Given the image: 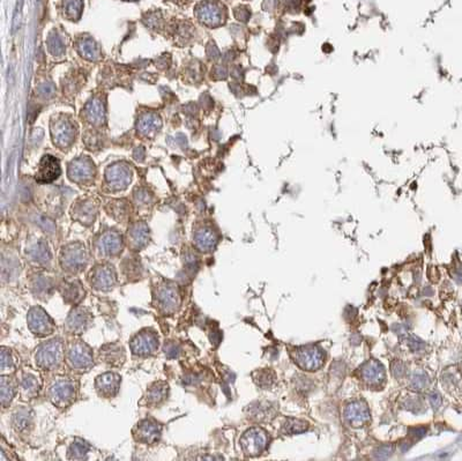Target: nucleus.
<instances>
[{
	"instance_id": "21",
	"label": "nucleus",
	"mask_w": 462,
	"mask_h": 461,
	"mask_svg": "<svg viewBox=\"0 0 462 461\" xmlns=\"http://www.w3.org/2000/svg\"><path fill=\"white\" fill-rule=\"evenodd\" d=\"M60 175L59 161L51 155H45L42 159L36 175V181L40 183H51Z\"/></svg>"
},
{
	"instance_id": "25",
	"label": "nucleus",
	"mask_w": 462,
	"mask_h": 461,
	"mask_svg": "<svg viewBox=\"0 0 462 461\" xmlns=\"http://www.w3.org/2000/svg\"><path fill=\"white\" fill-rule=\"evenodd\" d=\"M97 213L96 205L90 200H85L73 207V218L80 221L82 224H91L94 222Z\"/></svg>"
},
{
	"instance_id": "14",
	"label": "nucleus",
	"mask_w": 462,
	"mask_h": 461,
	"mask_svg": "<svg viewBox=\"0 0 462 461\" xmlns=\"http://www.w3.org/2000/svg\"><path fill=\"white\" fill-rule=\"evenodd\" d=\"M122 377L116 372H105L95 378V391L103 399H113L118 394Z\"/></svg>"
},
{
	"instance_id": "29",
	"label": "nucleus",
	"mask_w": 462,
	"mask_h": 461,
	"mask_svg": "<svg viewBox=\"0 0 462 461\" xmlns=\"http://www.w3.org/2000/svg\"><path fill=\"white\" fill-rule=\"evenodd\" d=\"M53 288V282L49 276L43 274H36L31 279V290L36 295V297L46 298L50 296Z\"/></svg>"
},
{
	"instance_id": "47",
	"label": "nucleus",
	"mask_w": 462,
	"mask_h": 461,
	"mask_svg": "<svg viewBox=\"0 0 462 461\" xmlns=\"http://www.w3.org/2000/svg\"><path fill=\"white\" fill-rule=\"evenodd\" d=\"M392 453H393V445L385 444L378 447L376 452H374V456H376L377 459H386Z\"/></svg>"
},
{
	"instance_id": "53",
	"label": "nucleus",
	"mask_w": 462,
	"mask_h": 461,
	"mask_svg": "<svg viewBox=\"0 0 462 461\" xmlns=\"http://www.w3.org/2000/svg\"><path fill=\"white\" fill-rule=\"evenodd\" d=\"M393 330H394V332H395L396 334L405 335V334H407V332H408L409 326L408 325H403V324H397V325H395L394 327H393Z\"/></svg>"
},
{
	"instance_id": "39",
	"label": "nucleus",
	"mask_w": 462,
	"mask_h": 461,
	"mask_svg": "<svg viewBox=\"0 0 462 461\" xmlns=\"http://www.w3.org/2000/svg\"><path fill=\"white\" fill-rule=\"evenodd\" d=\"M309 424L302 419L297 418H288L283 426V430L286 435H297L307 430Z\"/></svg>"
},
{
	"instance_id": "36",
	"label": "nucleus",
	"mask_w": 462,
	"mask_h": 461,
	"mask_svg": "<svg viewBox=\"0 0 462 461\" xmlns=\"http://www.w3.org/2000/svg\"><path fill=\"white\" fill-rule=\"evenodd\" d=\"M88 452H89V445L82 439L76 438L68 449V458L74 460H82L87 458Z\"/></svg>"
},
{
	"instance_id": "28",
	"label": "nucleus",
	"mask_w": 462,
	"mask_h": 461,
	"mask_svg": "<svg viewBox=\"0 0 462 461\" xmlns=\"http://www.w3.org/2000/svg\"><path fill=\"white\" fill-rule=\"evenodd\" d=\"M198 15L207 26H219L223 21L221 7L213 5V4L201 6L198 11Z\"/></svg>"
},
{
	"instance_id": "51",
	"label": "nucleus",
	"mask_w": 462,
	"mask_h": 461,
	"mask_svg": "<svg viewBox=\"0 0 462 461\" xmlns=\"http://www.w3.org/2000/svg\"><path fill=\"white\" fill-rule=\"evenodd\" d=\"M165 355H168L169 357H177L179 354V348L176 342H170L168 345H165Z\"/></svg>"
},
{
	"instance_id": "19",
	"label": "nucleus",
	"mask_w": 462,
	"mask_h": 461,
	"mask_svg": "<svg viewBox=\"0 0 462 461\" xmlns=\"http://www.w3.org/2000/svg\"><path fill=\"white\" fill-rule=\"evenodd\" d=\"M344 418L353 427L359 428L370 421L371 415H370L367 404L358 400L346 406L344 409Z\"/></svg>"
},
{
	"instance_id": "18",
	"label": "nucleus",
	"mask_w": 462,
	"mask_h": 461,
	"mask_svg": "<svg viewBox=\"0 0 462 461\" xmlns=\"http://www.w3.org/2000/svg\"><path fill=\"white\" fill-rule=\"evenodd\" d=\"M99 358L111 367H122L126 361V353L118 342H110L102 345L99 350Z\"/></svg>"
},
{
	"instance_id": "37",
	"label": "nucleus",
	"mask_w": 462,
	"mask_h": 461,
	"mask_svg": "<svg viewBox=\"0 0 462 461\" xmlns=\"http://www.w3.org/2000/svg\"><path fill=\"white\" fill-rule=\"evenodd\" d=\"M79 52L81 53L83 58L88 59V61H96L97 58H100V52L96 43L89 39L82 40L79 43Z\"/></svg>"
},
{
	"instance_id": "27",
	"label": "nucleus",
	"mask_w": 462,
	"mask_h": 461,
	"mask_svg": "<svg viewBox=\"0 0 462 461\" xmlns=\"http://www.w3.org/2000/svg\"><path fill=\"white\" fill-rule=\"evenodd\" d=\"M18 389H20V393L23 399H31L38 394L41 382L35 375H32L30 372H25L21 377Z\"/></svg>"
},
{
	"instance_id": "5",
	"label": "nucleus",
	"mask_w": 462,
	"mask_h": 461,
	"mask_svg": "<svg viewBox=\"0 0 462 461\" xmlns=\"http://www.w3.org/2000/svg\"><path fill=\"white\" fill-rule=\"evenodd\" d=\"M66 362L72 370L87 372L94 367V355L89 345L81 340H74L66 349Z\"/></svg>"
},
{
	"instance_id": "49",
	"label": "nucleus",
	"mask_w": 462,
	"mask_h": 461,
	"mask_svg": "<svg viewBox=\"0 0 462 461\" xmlns=\"http://www.w3.org/2000/svg\"><path fill=\"white\" fill-rule=\"evenodd\" d=\"M429 402H430V405H431V407L434 410H437V409L440 408V406H441V396H440V394L437 393V392H433V393H431V394L429 395Z\"/></svg>"
},
{
	"instance_id": "17",
	"label": "nucleus",
	"mask_w": 462,
	"mask_h": 461,
	"mask_svg": "<svg viewBox=\"0 0 462 461\" xmlns=\"http://www.w3.org/2000/svg\"><path fill=\"white\" fill-rule=\"evenodd\" d=\"M51 132H52L54 144L59 147L69 146L75 138V130L66 118L57 119L51 126Z\"/></svg>"
},
{
	"instance_id": "9",
	"label": "nucleus",
	"mask_w": 462,
	"mask_h": 461,
	"mask_svg": "<svg viewBox=\"0 0 462 461\" xmlns=\"http://www.w3.org/2000/svg\"><path fill=\"white\" fill-rule=\"evenodd\" d=\"M239 443L245 455L257 456L266 450L268 435L261 428H251L243 433Z\"/></svg>"
},
{
	"instance_id": "3",
	"label": "nucleus",
	"mask_w": 462,
	"mask_h": 461,
	"mask_svg": "<svg viewBox=\"0 0 462 461\" xmlns=\"http://www.w3.org/2000/svg\"><path fill=\"white\" fill-rule=\"evenodd\" d=\"M154 304L157 311L163 316L175 315L182 305L178 285L171 281H163L160 283L154 293Z\"/></svg>"
},
{
	"instance_id": "6",
	"label": "nucleus",
	"mask_w": 462,
	"mask_h": 461,
	"mask_svg": "<svg viewBox=\"0 0 462 461\" xmlns=\"http://www.w3.org/2000/svg\"><path fill=\"white\" fill-rule=\"evenodd\" d=\"M160 347V338L152 329H143L129 341V348L136 356L148 357L154 355Z\"/></svg>"
},
{
	"instance_id": "1",
	"label": "nucleus",
	"mask_w": 462,
	"mask_h": 461,
	"mask_svg": "<svg viewBox=\"0 0 462 461\" xmlns=\"http://www.w3.org/2000/svg\"><path fill=\"white\" fill-rule=\"evenodd\" d=\"M65 345L62 339L54 338L41 343L36 349V366L43 371H51L60 367L65 358Z\"/></svg>"
},
{
	"instance_id": "50",
	"label": "nucleus",
	"mask_w": 462,
	"mask_h": 461,
	"mask_svg": "<svg viewBox=\"0 0 462 461\" xmlns=\"http://www.w3.org/2000/svg\"><path fill=\"white\" fill-rule=\"evenodd\" d=\"M408 433H409V436L410 437H413L414 439H420V438H422L425 433H427V429L425 428H422V427H419V428H410L409 430H408Z\"/></svg>"
},
{
	"instance_id": "48",
	"label": "nucleus",
	"mask_w": 462,
	"mask_h": 461,
	"mask_svg": "<svg viewBox=\"0 0 462 461\" xmlns=\"http://www.w3.org/2000/svg\"><path fill=\"white\" fill-rule=\"evenodd\" d=\"M392 373L394 375L395 378H402L407 372V368L405 366V363H402L401 361H394L392 363Z\"/></svg>"
},
{
	"instance_id": "26",
	"label": "nucleus",
	"mask_w": 462,
	"mask_h": 461,
	"mask_svg": "<svg viewBox=\"0 0 462 461\" xmlns=\"http://www.w3.org/2000/svg\"><path fill=\"white\" fill-rule=\"evenodd\" d=\"M62 295L65 302L72 304V305H76L85 298L86 290L83 289L80 281L74 280L64 284V287L62 288Z\"/></svg>"
},
{
	"instance_id": "41",
	"label": "nucleus",
	"mask_w": 462,
	"mask_h": 461,
	"mask_svg": "<svg viewBox=\"0 0 462 461\" xmlns=\"http://www.w3.org/2000/svg\"><path fill=\"white\" fill-rule=\"evenodd\" d=\"M271 407L270 405L263 404V402H256L251 406H248V413L249 416L256 419H262L266 418L267 415L270 414Z\"/></svg>"
},
{
	"instance_id": "13",
	"label": "nucleus",
	"mask_w": 462,
	"mask_h": 461,
	"mask_svg": "<svg viewBox=\"0 0 462 461\" xmlns=\"http://www.w3.org/2000/svg\"><path fill=\"white\" fill-rule=\"evenodd\" d=\"M296 363L304 370L314 371L322 367L325 362V353L317 345H305L296 352Z\"/></svg>"
},
{
	"instance_id": "46",
	"label": "nucleus",
	"mask_w": 462,
	"mask_h": 461,
	"mask_svg": "<svg viewBox=\"0 0 462 461\" xmlns=\"http://www.w3.org/2000/svg\"><path fill=\"white\" fill-rule=\"evenodd\" d=\"M407 341H408V347L411 349V352L414 353H418L425 347V343L416 335H409L408 338H407Z\"/></svg>"
},
{
	"instance_id": "8",
	"label": "nucleus",
	"mask_w": 462,
	"mask_h": 461,
	"mask_svg": "<svg viewBox=\"0 0 462 461\" xmlns=\"http://www.w3.org/2000/svg\"><path fill=\"white\" fill-rule=\"evenodd\" d=\"M27 322L30 332L38 338L51 335L55 330V325L48 312L41 306L31 308L27 315Z\"/></svg>"
},
{
	"instance_id": "2",
	"label": "nucleus",
	"mask_w": 462,
	"mask_h": 461,
	"mask_svg": "<svg viewBox=\"0 0 462 461\" xmlns=\"http://www.w3.org/2000/svg\"><path fill=\"white\" fill-rule=\"evenodd\" d=\"M79 385L72 378L60 376L51 381L48 395L53 406L60 409L68 408L76 399Z\"/></svg>"
},
{
	"instance_id": "24",
	"label": "nucleus",
	"mask_w": 462,
	"mask_h": 461,
	"mask_svg": "<svg viewBox=\"0 0 462 461\" xmlns=\"http://www.w3.org/2000/svg\"><path fill=\"white\" fill-rule=\"evenodd\" d=\"M362 377L369 385H380L385 380V370L380 363L376 359L367 362L362 368Z\"/></svg>"
},
{
	"instance_id": "40",
	"label": "nucleus",
	"mask_w": 462,
	"mask_h": 461,
	"mask_svg": "<svg viewBox=\"0 0 462 461\" xmlns=\"http://www.w3.org/2000/svg\"><path fill=\"white\" fill-rule=\"evenodd\" d=\"M409 385L415 391H423L429 385V377L427 373L422 370H418L411 375Z\"/></svg>"
},
{
	"instance_id": "23",
	"label": "nucleus",
	"mask_w": 462,
	"mask_h": 461,
	"mask_svg": "<svg viewBox=\"0 0 462 461\" xmlns=\"http://www.w3.org/2000/svg\"><path fill=\"white\" fill-rule=\"evenodd\" d=\"M92 175H94V165L86 158H80L73 161L69 165L68 176L72 181L78 183L86 182L92 177Z\"/></svg>"
},
{
	"instance_id": "30",
	"label": "nucleus",
	"mask_w": 462,
	"mask_h": 461,
	"mask_svg": "<svg viewBox=\"0 0 462 461\" xmlns=\"http://www.w3.org/2000/svg\"><path fill=\"white\" fill-rule=\"evenodd\" d=\"M28 256L30 260L34 261L37 265H46L51 261V252L48 247V244L44 242H37L34 245H31L28 250Z\"/></svg>"
},
{
	"instance_id": "20",
	"label": "nucleus",
	"mask_w": 462,
	"mask_h": 461,
	"mask_svg": "<svg viewBox=\"0 0 462 461\" xmlns=\"http://www.w3.org/2000/svg\"><path fill=\"white\" fill-rule=\"evenodd\" d=\"M169 384L166 381L159 380L154 381L148 387L146 394L143 396L142 404L150 408H156L161 406L169 396Z\"/></svg>"
},
{
	"instance_id": "7",
	"label": "nucleus",
	"mask_w": 462,
	"mask_h": 461,
	"mask_svg": "<svg viewBox=\"0 0 462 461\" xmlns=\"http://www.w3.org/2000/svg\"><path fill=\"white\" fill-rule=\"evenodd\" d=\"M88 282L99 292H109L117 283V273L109 262L97 264L88 274Z\"/></svg>"
},
{
	"instance_id": "44",
	"label": "nucleus",
	"mask_w": 462,
	"mask_h": 461,
	"mask_svg": "<svg viewBox=\"0 0 462 461\" xmlns=\"http://www.w3.org/2000/svg\"><path fill=\"white\" fill-rule=\"evenodd\" d=\"M110 214L117 220H123L127 215L126 205L123 201H117L116 204H112L111 205Z\"/></svg>"
},
{
	"instance_id": "4",
	"label": "nucleus",
	"mask_w": 462,
	"mask_h": 461,
	"mask_svg": "<svg viewBox=\"0 0 462 461\" xmlns=\"http://www.w3.org/2000/svg\"><path fill=\"white\" fill-rule=\"evenodd\" d=\"M89 261L86 246L80 242L69 243L60 251L59 262L62 268L71 274H76L85 268Z\"/></svg>"
},
{
	"instance_id": "43",
	"label": "nucleus",
	"mask_w": 462,
	"mask_h": 461,
	"mask_svg": "<svg viewBox=\"0 0 462 461\" xmlns=\"http://www.w3.org/2000/svg\"><path fill=\"white\" fill-rule=\"evenodd\" d=\"M403 408L409 410L413 413H422L424 410V405L422 402V399H419L418 396H408L403 401Z\"/></svg>"
},
{
	"instance_id": "33",
	"label": "nucleus",
	"mask_w": 462,
	"mask_h": 461,
	"mask_svg": "<svg viewBox=\"0 0 462 461\" xmlns=\"http://www.w3.org/2000/svg\"><path fill=\"white\" fill-rule=\"evenodd\" d=\"M122 270L125 276L129 279H139L142 275V267L139 258L136 256H127L122 262Z\"/></svg>"
},
{
	"instance_id": "12",
	"label": "nucleus",
	"mask_w": 462,
	"mask_h": 461,
	"mask_svg": "<svg viewBox=\"0 0 462 461\" xmlns=\"http://www.w3.org/2000/svg\"><path fill=\"white\" fill-rule=\"evenodd\" d=\"M92 324V315L89 309L85 306H75L72 309L65 321L66 331L71 334L80 335L89 329Z\"/></svg>"
},
{
	"instance_id": "52",
	"label": "nucleus",
	"mask_w": 462,
	"mask_h": 461,
	"mask_svg": "<svg viewBox=\"0 0 462 461\" xmlns=\"http://www.w3.org/2000/svg\"><path fill=\"white\" fill-rule=\"evenodd\" d=\"M136 199L141 205H147L150 201V196L147 191H138L136 193Z\"/></svg>"
},
{
	"instance_id": "34",
	"label": "nucleus",
	"mask_w": 462,
	"mask_h": 461,
	"mask_svg": "<svg viewBox=\"0 0 462 461\" xmlns=\"http://www.w3.org/2000/svg\"><path fill=\"white\" fill-rule=\"evenodd\" d=\"M161 127V119L156 114H146L138 123V130L145 136H150Z\"/></svg>"
},
{
	"instance_id": "16",
	"label": "nucleus",
	"mask_w": 462,
	"mask_h": 461,
	"mask_svg": "<svg viewBox=\"0 0 462 461\" xmlns=\"http://www.w3.org/2000/svg\"><path fill=\"white\" fill-rule=\"evenodd\" d=\"M194 245L202 252H211L217 245L219 237L209 225H200L193 233Z\"/></svg>"
},
{
	"instance_id": "22",
	"label": "nucleus",
	"mask_w": 462,
	"mask_h": 461,
	"mask_svg": "<svg viewBox=\"0 0 462 461\" xmlns=\"http://www.w3.org/2000/svg\"><path fill=\"white\" fill-rule=\"evenodd\" d=\"M128 245L132 250H141L149 242L150 233L148 225L143 222H137L128 229Z\"/></svg>"
},
{
	"instance_id": "38",
	"label": "nucleus",
	"mask_w": 462,
	"mask_h": 461,
	"mask_svg": "<svg viewBox=\"0 0 462 461\" xmlns=\"http://www.w3.org/2000/svg\"><path fill=\"white\" fill-rule=\"evenodd\" d=\"M254 382L261 389H268L275 381V373L271 369H261V370L256 371L252 375Z\"/></svg>"
},
{
	"instance_id": "11",
	"label": "nucleus",
	"mask_w": 462,
	"mask_h": 461,
	"mask_svg": "<svg viewBox=\"0 0 462 461\" xmlns=\"http://www.w3.org/2000/svg\"><path fill=\"white\" fill-rule=\"evenodd\" d=\"M132 433L136 441L146 445H154L161 439L162 426L155 419L145 418L136 424Z\"/></svg>"
},
{
	"instance_id": "45",
	"label": "nucleus",
	"mask_w": 462,
	"mask_h": 461,
	"mask_svg": "<svg viewBox=\"0 0 462 461\" xmlns=\"http://www.w3.org/2000/svg\"><path fill=\"white\" fill-rule=\"evenodd\" d=\"M49 49L53 54H62L64 51V45L57 35H52L49 39Z\"/></svg>"
},
{
	"instance_id": "10",
	"label": "nucleus",
	"mask_w": 462,
	"mask_h": 461,
	"mask_svg": "<svg viewBox=\"0 0 462 461\" xmlns=\"http://www.w3.org/2000/svg\"><path fill=\"white\" fill-rule=\"evenodd\" d=\"M95 246L100 257L112 258L122 253L124 239L122 235L116 230H106L97 238Z\"/></svg>"
},
{
	"instance_id": "15",
	"label": "nucleus",
	"mask_w": 462,
	"mask_h": 461,
	"mask_svg": "<svg viewBox=\"0 0 462 461\" xmlns=\"http://www.w3.org/2000/svg\"><path fill=\"white\" fill-rule=\"evenodd\" d=\"M106 182L112 190L119 191L126 188L131 183V169L124 163H116L110 165L106 170Z\"/></svg>"
},
{
	"instance_id": "31",
	"label": "nucleus",
	"mask_w": 462,
	"mask_h": 461,
	"mask_svg": "<svg viewBox=\"0 0 462 461\" xmlns=\"http://www.w3.org/2000/svg\"><path fill=\"white\" fill-rule=\"evenodd\" d=\"M13 427L17 432H22L28 430V428L32 423V412L29 408H20L16 409L13 414Z\"/></svg>"
},
{
	"instance_id": "42",
	"label": "nucleus",
	"mask_w": 462,
	"mask_h": 461,
	"mask_svg": "<svg viewBox=\"0 0 462 461\" xmlns=\"http://www.w3.org/2000/svg\"><path fill=\"white\" fill-rule=\"evenodd\" d=\"M2 372L13 371L15 369V359L13 357L12 350L6 347L2 348V362H0Z\"/></svg>"
},
{
	"instance_id": "32",
	"label": "nucleus",
	"mask_w": 462,
	"mask_h": 461,
	"mask_svg": "<svg viewBox=\"0 0 462 461\" xmlns=\"http://www.w3.org/2000/svg\"><path fill=\"white\" fill-rule=\"evenodd\" d=\"M0 391H2V406L3 408H6L16 394V382L9 376H3L0 380Z\"/></svg>"
},
{
	"instance_id": "35",
	"label": "nucleus",
	"mask_w": 462,
	"mask_h": 461,
	"mask_svg": "<svg viewBox=\"0 0 462 461\" xmlns=\"http://www.w3.org/2000/svg\"><path fill=\"white\" fill-rule=\"evenodd\" d=\"M87 118L89 119L90 123H101L104 118V105L102 103V101L99 99H95L89 102L86 109Z\"/></svg>"
}]
</instances>
